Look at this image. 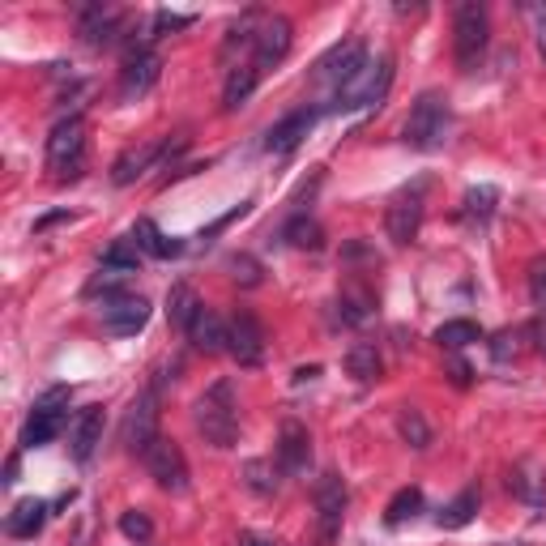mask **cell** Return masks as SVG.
<instances>
[{"label":"cell","instance_id":"43","mask_svg":"<svg viewBox=\"0 0 546 546\" xmlns=\"http://www.w3.org/2000/svg\"><path fill=\"white\" fill-rule=\"evenodd\" d=\"M342 261H367V265H380V252L367 248L363 239H350V244L342 248Z\"/></svg>","mask_w":546,"mask_h":546},{"label":"cell","instance_id":"3","mask_svg":"<svg viewBox=\"0 0 546 546\" xmlns=\"http://www.w3.org/2000/svg\"><path fill=\"white\" fill-rule=\"evenodd\" d=\"M47 167L56 171L60 184L82 180L86 171V120L82 116H64L52 137H47Z\"/></svg>","mask_w":546,"mask_h":546},{"label":"cell","instance_id":"33","mask_svg":"<svg viewBox=\"0 0 546 546\" xmlns=\"http://www.w3.org/2000/svg\"><path fill=\"white\" fill-rule=\"evenodd\" d=\"M397 431H401V440H406L414 453H423V448H431V423L423 419V410H414V406H401L397 410Z\"/></svg>","mask_w":546,"mask_h":546},{"label":"cell","instance_id":"49","mask_svg":"<svg viewBox=\"0 0 546 546\" xmlns=\"http://www.w3.org/2000/svg\"><path fill=\"white\" fill-rule=\"evenodd\" d=\"M5 483H18V453L5 461Z\"/></svg>","mask_w":546,"mask_h":546},{"label":"cell","instance_id":"2","mask_svg":"<svg viewBox=\"0 0 546 546\" xmlns=\"http://www.w3.org/2000/svg\"><path fill=\"white\" fill-rule=\"evenodd\" d=\"M448 128H453V107L440 90H427L414 99L410 116H406V128H401V141H406L410 150H440L448 141Z\"/></svg>","mask_w":546,"mask_h":546},{"label":"cell","instance_id":"50","mask_svg":"<svg viewBox=\"0 0 546 546\" xmlns=\"http://www.w3.org/2000/svg\"><path fill=\"white\" fill-rule=\"evenodd\" d=\"M312 376H320V367H299V372H295V384H303V380H312Z\"/></svg>","mask_w":546,"mask_h":546},{"label":"cell","instance_id":"11","mask_svg":"<svg viewBox=\"0 0 546 546\" xmlns=\"http://www.w3.org/2000/svg\"><path fill=\"white\" fill-rule=\"evenodd\" d=\"M158 440V393H141L133 406H128V419H124V444L128 453L146 457V448Z\"/></svg>","mask_w":546,"mask_h":546},{"label":"cell","instance_id":"19","mask_svg":"<svg viewBox=\"0 0 546 546\" xmlns=\"http://www.w3.org/2000/svg\"><path fill=\"white\" fill-rule=\"evenodd\" d=\"M158 158H163V141H146V146L124 150L116 163H111V184H116V188H128L133 180H141L146 171H154Z\"/></svg>","mask_w":546,"mask_h":546},{"label":"cell","instance_id":"52","mask_svg":"<svg viewBox=\"0 0 546 546\" xmlns=\"http://www.w3.org/2000/svg\"><path fill=\"white\" fill-rule=\"evenodd\" d=\"M500 546H529V542H500Z\"/></svg>","mask_w":546,"mask_h":546},{"label":"cell","instance_id":"26","mask_svg":"<svg viewBox=\"0 0 546 546\" xmlns=\"http://www.w3.org/2000/svg\"><path fill=\"white\" fill-rule=\"evenodd\" d=\"M201 308H205V303L197 299V291H192L188 282H175L171 291H167V320H171L175 329H184V333H188Z\"/></svg>","mask_w":546,"mask_h":546},{"label":"cell","instance_id":"4","mask_svg":"<svg viewBox=\"0 0 546 546\" xmlns=\"http://www.w3.org/2000/svg\"><path fill=\"white\" fill-rule=\"evenodd\" d=\"M487 43H491L487 9L478 5V0H461L457 13H453V56H457V69L461 73L478 69V60H483Z\"/></svg>","mask_w":546,"mask_h":546},{"label":"cell","instance_id":"42","mask_svg":"<svg viewBox=\"0 0 546 546\" xmlns=\"http://www.w3.org/2000/svg\"><path fill=\"white\" fill-rule=\"evenodd\" d=\"M444 376L457 384V389H470V380H474V372H470V363H465L461 355H448L444 359Z\"/></svg>","mask_w":546,"mask_h":546},{"label":"cell","instance_id":"14","mask_svg":"<svg viewBox=\"0 0 546 546\" xmlns=\"http://www.w3.org/2000/svg\"><path fill=\"white\" fill-rule=\"evenodd\" d=\"M316 120H320L316 107H299V111H291V116H282V120L265 133V150H269V154H295V150L303 146V137H308L312 128H316Z\"/></svg>","mask_w":546,"mask_h":546},{"label":"cell","instance_id":"38","mask_svg":"<svg viewBox=\"0 0 546 546\" xmlns=\"http://www.w3.org/2000/svg\"><path fill=\"white\" fill-rule=\"evenodd\" d=\"M120 534H124L128 542H150V538H154V521H150L141 508H128L124 517H120Z\"/></svg>","mask_w":546,"mask_h":546},{"label":"cell","instance_id":"13","mask_svg":"<svg viewBox=\"0 0 546 546\" xmlns=\"http://www.w3.org/2000/svg\"><path fill=\"white\" fill-rule=\"evenodd\" d=\"M273 453H278V470L282 474H308V465H312L308 427H303L299 419H286L278 427V444H273Z\"/></svg>","mask_w":546,"mask_h":546},{"label":"cell","instance_id":"21","mask_svg":"<svg viewBox=\"0 0 546 546\" xmlns=\"http://www.w3.org/2000/svg\"><path fill=\"white\" fill-rule=\"evenodd\" d=\"M508 487L517 491L529 508H546V470H542L538 461H521V465H512Z\"/></svg>","mask_w":546,"mask_h":546},{"label":"cell","instance_id":"18","mask_svg":"<svg viewBox=\"0 0 546 546\" xmlns=\"http://www.w3.org/2000/svg\"><path fill=\"white\" fill-rule=\"evenodd\" d=\"M99 444H103V406L77 410V419L69 423V453H73V461H90Z\"/></svg>","mask_w":546,"mask_h":546},{"label":"cell","instance_id":"44","mask_svg":"<svg viewBox=\"0 0 546 546\" xmlns=\"http://www.w3.org/2000/svg\"><path fill=\"white\" fill-rule=\"evenodd\" d=\"M248 210H252V201H239V205H235V210H227V214H222V218H214V227H205V235H201V239H214L218 231H227V227H231V222H235V218H244Z\"/></svg>","mask_w":546,"mask_h":546},{"label":"cell","instance_id":"17","mask_svg":"<svg viewBox=\"0 0 546 546\" xmlns=\"http://www.w3.org/2000/svg\"><path fill=\"white\" fill-rule=\"evenodd\" d=\"M188 342L197 350H205V355H231V325L214 308H201L197 320H192V329H188Z\"/></svg>","mask_w":546,"mask_h":546},{"label":"cell","instance_id":"40","mask_svg":"<svg viewBox=\"0 0 546 546\" xmlns=\"http://www.w3.org/2000/svg\"><path fill=\"white\" fill-rule=\"evenodd\" d=\"M197 22V13H171V9H158L154 13V39L158 35H171V30H188Z\"/></svg>","mask_w":546,"mask_h":546},{"label":"cell","instance_id":"15","mask_svg":"<svg viewBox=\"0 0 546 546\" xmlns=\"http://www.w3.org/2000/svg\"><path fill=\"white\" fill-rule=\"evenodd\" d=\"M231 355L239 359V367L265 363V329L252 312H235V320H231Z\"/></svg>","mask_w":546,"mask_h":546},{"label":"cell","instance_id":"24","mask_svg":"<svg viewBox=\"0 0 546 546\" xmlns=\"http://www.w3.org/2000/svg\"><path fill=\"white\" fill-rule=\"evenodd\" d=\"M256 86H261V69H256V64H235V69L227 73V86H222V107L239 111L252 99Z\"/></svg>","mask_w":546,"mask_h":546},{"label":"cell","instance_id":"28","mask_svg":"<svg viewBox=\"0 0 546 546\" xmlns=\"http://www.w3.org/2000/svg\"><path fill=\"white\" fill-rule=\"evenodd\" d=\"M137 248L146 252V256H158V261H171V256H180V252H184L180 239L163 235V231H158V222H150V218H141V222H137Z\"/></svg>","mask_w":546,"mask_h":546},{"label":"cell","instance_id":"27","mask_svg":"<svg viewBox=\"0 0 546 546\" xmlns=\"http://www.w3.org/2000/svg\"><path fill=\"white\" fill-rule=\"evenodd\" d=\"M282 239L291 248H299V252H320V248H325V227H320L316 218H308V214H295L282 227Z\"/></svg>","mask_w":546,"mask_h":546},{"label":"cell","instance_id":"37","mask_svg":"<svg viewBox=\"0 0 546 546\" xmlns=\"http://www.w3.org/2000/svg\"><path fill=\"white\" fill-rule=\"evenodd\" d=\"M227 269H231V282H235V286H244V291H252V286H261V282H265L261 261H256V256H248V252H235L231 261H227Z\"/></svg>","mask_w":546,"mask_h":546},{"label":"cell","instance_id":"35","mask_svg":"<svg viewBox=\"0 0 546 546\" xmlns=\"http://www.w3.org/2000/svg\"><path fill=\"white\" fill-rule=\"evenodd\" d=\"M423 512V491L419 487H401L393 500H389V508H384V525H406L410 517H419Z\"/></svg>","mask_w":546,"mask_h":546},{"label":"cell","instance_id":"51","mask_svg":"<svg viewBox=\"0 0 546 546\" xmlns=\"http://www.w3.org/2000/svg\"><path fill=\"white\" fill-rule=\"evenodd\" d=\"M538 52H542V56H546V18H542V22H538Z\"/></svg>","mask_w":546,"mask_h":546},{"label":"cell","instance_id":"48","mask_svg":"<svg viewBox=\"0 0 546 546\" xmlns=\"http://www.w3.org/2000/svg\"><path fill=\"white\" fill-rule=\"evenodd\" d=\"M239 546H273V538H261V534H239Z\"/></svg>","mask_w":546,"mask_h":546},{"label":"cell","instance_id":"41","mask_svg":"<svg viewBox=\"0 0 546 546\" xmlns=\"http://www.w3.org/2000/svg\"><path fill=\"white\" fill-rule=\"evenodd\" d=\"M529 303L546 312V256H538V261L529 265Z\"/></svg>","mask_w":546,"mask_h":546},{"label":"cell","instance_id":"16","mask_svg":"<svg viewBox=\"0 0 546 546\" xmlns=\"http://www.w3.org/2000/svg\"><path fill=\"white\" fill-rule=\"evenodd\" d=\"M158 73H163V60H158L150 47L146 52H133V56H124V69H120V99H141L154 82H158Z\"/></svg>","mask_w":546,"mask_h":546},{"label":"cell","instance_id":"8","mask_svg":"<svg viewBox=\"0 0 546 546\" xmlns=\"http://www.w3.org/2000/svg\"><path fill=\"white\" fill-rule=\"evenodd\" d=\"M363 69H367V47L359 39H346V43H337L333 52L316 64V82H325L333 94H342Z\"/></svg>","mask_w":546,"mask_h":546},{"label":"cell","instance_id":"7","mask_svg":"<svg viewBox=\"0 0 546 546\" xmlns=\"http://www.w3.org/2000/svg\"><path fill=\"white\" fill-rule=\"evenodd\" d=\"M346 504H350V491L342 483V474H320L316 487H312V508H316V529L320 538L333 542L337 529H342V517H346Z\"/></svg>","mask_w":546,"mask_h":546},{"label":"cell","instance_id":"36","mask_svg":"<svg viewBox=\"0 0 546 546\" xmlns=\"http://www.w3.org/2000/svg\"><path fill=\"white\" fill-rule=\"evenodd\" d=\"M465 218L470 222H487L491 214H495V205H500V188H491V184H478V188H470L465 192Z\"/></svg>","mask_w":546,"mask_h":546},{"label":"cell","instance_id":"45","mask_svg":"<svg viewBox=\"0 0 546 546\" xmlns=\"http://www.w3.org/2000/svg\"><path fill=\"white\" fill-rule=\"evenodd\" d=\"M69 397H73V389H69V384H56V389L39 393V401H35V406H47V410H64V406H69Z\"/></svg>","mask_w":546,"mask_h":546},{"label":"cell","instance_id":"12","mask_svg":"<svg viewBox=\"0 0 546 546\" xmlns=\"http://www.w3.org/2000/svg\"><path fill=\"white\" fill-rule=\"evenodd\" d=\"M291 43H295V26L286 22L282 13H265L261 30H256V43H252L256 69H273V64H282L286 52H291Z\"/></svg>","mask_w":546,"mask_h":546},{"label":"cell","instance_id":"30","mask_svg":"<svg viewBox=\"0 0 546 546\" xmlns=\"http://www.w3.org/2000/svg\"><path fill=\"white\" fill-rule=\"evenodd\" d=\"M346 372L355 376L359 384H367V380H376L380 376V367H384V359H380V346L376 342H355L346 350Z\"/></svg>","mask_w":546,"mask_h":546},{"label":"cell","instance_id":"10","mask_svg":"<svg viewBox=\"0 0 546 546\" xmlns=\"http://www.w3.org/2000/svg\"><path fill=\"white\" fill-rule=\"evenodd\" d=\"M103 329L111 333V337H133V333H141L150 325V303L141 299V295H107L103 299Z\"/></svg>","mask_w":546,"mask_h":546},{"label":"cell","instance_id":"9","mask_svg":"<svg viewBox=\"0 0 546 546\" xmlns=\"http://www.w3.org/2000/svg\"><path fill=\"white\" fill-rule=\"evenodd\" d=\"M419 227H423V184L397 192L389 201V210H384V231H389V239L397 248L414 244V239H419Z\"/></svg>","mask_w":546,"mask_h":546},{"label":"cell","instance_id":"5","mask_svg":"<svg viewBox=\"0 0 546 546\" xmlns=\"http://www.w3.org/2000/svg\"><path fill=\"white\" fill-rule=\"evenodd\" d=\"M389 86H393V56H380L376 64L367 60V69L350 82L342 94H333V107H342V111H350V107H380L384 103V94H389Z\"/></svg>","mask_w":546,"mask_h":546},{"label":"cell","instance_id":"32","mask_svg":"<svg viewBox=\"0 0 546 546\" xmlns=\"http://www.w3.org/2000/svg\"><path fill=\"white\" fill-rule=\"evenodd\" d=\"M436 342L448 350V355H457V350L483 342V329H478L474 320H444V325L436 329Z\"/></svg>","mask_w":546,"mask_h":546},{"label":"cell","instance_id":"29","mask_svg":"<svg viewBox=\"0 0 546 546\" xmlns=\"http://www.w3.org/2000/svg\"><path fill=\"white\" fill-rule=\"evenodd\" d=\"M478 504H483V495H478V487H465L457 500H448L444 508H440V529H465L474 517H478Z\"/></svg>","mask_w":546,"mask_h":546},{"label":"cell","instance_id":"22","mask_svg":"<svg viewBox=\"0 0 546 546\" xmlns=\"http://www.w3.org/2000/svg\"><path fill=\"white\" fill-rule=\"evenodd\" d=\"M376 312V295L367 291L363 282H346L342 295H337V316H342V325H367Z\"/></svg>","mask_w":546,"mask_h":546},{"label":"cell","instance_id":"31","mask_svg":"<svg viewBox=\"0 0 546 546\" xmlns=\"http://www.w3.org/2000/svg\"><path fill=\"white\" fill-rule=\"evenodd\" d=\"M103 273H111V278H128V273H137L141 269V248H137V239H116L107 252H103Z\"/></svg>","mask_w":546,"mask_h":546},{"label":"cell","instance_id":"20","mask_svg":"<svg viewBox=\"0 0 546 546\" xmlns=\"http://www.w3.org/2000/svg\"><path fill=\"white\" fill-rule=\"evenodd\" d=\"M77 30H82V39L90 47H107V43H116L124 26H120V13H111L107 5H86L77 13Z\"/></svg>","mask_w":546,"mask_h":546},{"label":"cell","instance_id":"46","mask_svg":"<svg viewBox=\"0 0 546 546\" xmlns=\"http://www.w3.org/2000/svg\"><path fill=\"white\" fill-rule=\"evenodd\" d=\"M525 337H529V342H534V350H538V355L546 359V325H525Z\"/></svg>","mask_w":546,"mask_h":546},{"label":"cell","instance_id":"23","mask_svg":"<svg viewBox=\"0 0 546 546\" xmlns=\"http://www.w3.org/2000/svg\"><path fill=\"white\" fill-rule=\"evenodd\" d=\"M47 500H35V495H30V500H18L13 504V512L5 517V529H9V538H35L39 529H43V521H47Z\"/></svg>","mask_w":546,"mask_h":546},{"label":"cell","instance_id":"39","mask_svg":"<svg viewBox=\"0 0 546 546\" xmlns=\"http://www.w3.org/2000/svg\"><path fill=\"white\" fill-rule=\"evenodd\" d=\"M521 342H525V329H504V333H495V337H491V359H495V363L517 359V355H521Z\"/></svg>","mask_w":546,"mask_h":546},{"label":"cell","instance_id":"47","mask_svg":"<svg viewBox=\"0 0 546 546\" xmlns=\"http://www.w3.org/2000/svg\"><path fill=\"white\" fill-rule=\"evenodd\" d=\"M56 222H69V214H64V210H56V214H47V218H39V222H35V235H43V231H52V227H56Z\"/></svg>","mask_w":546,"mask_h":546},{"label":"cell","instance_id":"6","mask_svg":"<svg viewBox=\"0 0 546 546\" xmlns=\"http://www.w3.org/2000/svg\"><path fill=\"white\" fill-rule=\"evenodd\" d=\"M146 470L158 487H163L167 495H184L188 491V461H184V448L167 440V436H158L150 448H146Z\"/></svg>","mask_w":546,"mask_h":546},{"label":"cell","instance_id":"25","mask_svg":"<svg viewBox=\"0 0 546 546\" xmlns=\"http://www.w3.org/2000/svg\"><path fill=\"white\" fill-rule=\"evenodd\" d=\"M64 427V410H47V406H35L30 410V419L22 427V444L26 448H39V444H52Z\"/></svg>","mask_w":546,"mask_h":546},{"label":"cell","instance_id":"34","mask_svg":"<svg viewBox=\"0 0 546 546\" xmlns=\"http://www.w3.org/2000/svg\"><path fill=\"white\" fill-rule=\"evenodd\" d=\"M239 478H244V487H248L252 495H273V491H278V465L265 461V457L244 461V470H239Z\"/></svg>","mask_w":546,"mask_h":546},{"label":"cell","instance_id":"1","mask_svg":"<svg viewBox=\"0 0 546 546\" xmlns=\"http://www.w3.org/2000/svg\"><path fill=\"white\" fill-rule=\"evenodd\" d=\"M192 419H197V431L205 436V444L214 448H231L239 440V406H235V384L218 380L210 384L197 406H192Z\"/></svg>","mask_w":546,"mask_h":546}]
</instances>
